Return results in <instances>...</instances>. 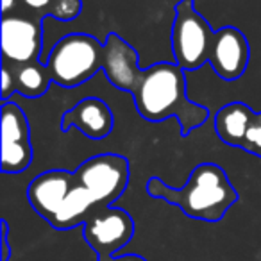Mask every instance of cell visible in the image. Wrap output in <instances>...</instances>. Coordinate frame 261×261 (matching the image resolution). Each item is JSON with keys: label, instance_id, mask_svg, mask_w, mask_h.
<instances>
[{"label": "cell", "instance_id": "cell-13", "mask_svg": "<svg viewBox=\"0 0 261 261\" xmlns=\"http://www.w3.org/2000/svg\"><path fill=\"white\" fill-rule=\"evenodd\" d=\"M254 111L243 102L227 104L215 116V130L225 145L242 149L247 129L252 122Z\"/></svg>", "mask_w": 261, "mask_h": 261}, {"label": "cell", "instance_id": "cell-3", "mask_svg": "<svg viewBox=\"0 0 261 261\" xmlns=\"http://www.w3.org/2000/svg\"><path fill=\"white\" fill-rule=\"evenodd\" d=\"M104 65V43L90 34L63 36L52 47L45 66L52 81L63 88H77L90 81Z\"/></svg>", "mask_w": 261, "mask_h": 261}, {"label": "cell", "instance_id": "cell-7", "mask_svg": "<svg viewBox=\"0 0 261 261\" xmlns=\"http://www.w3.org/2000/svg\"><path fill=\"white\" fill-rule=\"evenodd\" d=\"M43 29L41 18L4 15L2 18V63L15 66L31 65L41 59Z\"/></svg>", "mask_w": 261, "mask_h": 261}, {"label": "cell", "instance_id": "cell-18", "mask_svg": "<svg viewBox=\"0 0 261 261\" xmlns=\"http://www.w3.org/2000/svg\"><path fill=\"white\" fill-rule=\"evenodd\" d=\"M8 222L2 220V261H9L11 256V250H9V243H8Z\"/></svg>", "mask_w": 261, "mask_h": 261}, {"label": "cell", "instance_id": "cell-9", "mask_svg": "<svg viewBox=\"0 0 261 261\" xmlns=\"http://www.w3.org/2000/svg\"><path fill=\"white\" fill-rule=\"evenodd\" d=\"M250 59L247 36L236 27H222L215 33L210 63L215 73L224 81H236L245 73Z\"/></svg>", "mask_w": 261, "mask_h": 261}, {"label": "cell", "instance_id": "cell-15", "mask_svg": "<svg viewBox=\"0 0 261 261\" xmlns=\"http://www.w3.org/2000/svg\"><path fill=\"white\" fill-rule=\"evenodd\" d=\"M22 4L34 13L36 18L52 16L61 22L75 20L83 9L81 0H22Z\"/></svg>", "mask_w": 261, "mask_h": 261}, {"label": "cell", "instance_id": "cell-10", "mask_svg": "<svg viewBox=\"0 0 261 261\" xmlns=\"http://www.w3.org/2000/svg\"><path fill=\"white\" fill-rule=\"evenodd\" d=\"M102 72L106 73L111 86L133 93L140 79V73H142V68L138 65V52L127 41H123L118 34H108L104 41Z\"/></svg>", "mask_w": 261, "mask_h": 261}, {"label": "cell", "instance_id": "cell-16", "mask_svg": "<svg viewBox=\"0 0 261 261\" xmlns=\"http://www.w3.org/2000/svg\"><path fill=\"white\" fill-rule=\"evenodd\" d=\"M242 149L261 158V113H254L252 122H250L249 129H247Z\"/></svg>", "mask_w": 261, "mask_h": 261}, {"label": "cell", "instance_id": "cell-4", "mask_svg": "<svg viewBox=\"0 0 261 261\" xmlns=\"http://www.w3.org/2000/svg\"><path fill=\"white\" fill-rule=\"evenodd\" d=\"M172 25V52L174 63L185 72L199 70L210 63L215 33L200 13H197L193 0H181L175 6Z\"/></svg>", "mask_w": 261, "mask_h": 261}, {"label": "cell", "instance_id": "cell-1", "mask_svg": "<svg viewBox=\"0 0 261 261\" xmlns=\"http://www.w3.org/2000/svg\"><path fill=\"white\" fill-rule=\"evenodd\" d=\"M130 95L142 118L163 122L175 116L182 136H188L193 129L206 123L210 116L204 106L188 98L185 70L175 63H156L143 68Z\"/></svg>", "mask_w": 261, "mask_h": 261}, {"label": "cell", "instance_id": "cell-11", "mask_svg": "<svg viewBox=\"0 0 261 261\" xmlns=\"http://www.w3.org/2000/svg\"><path fill=\"white\" fill-rule=\"evenodd\" d=\"M73 172L68 170H47L36 175L27 188V199L41 218L50 224L59 213L70 185H72Z\"/></svg>", "mask_w": 261, "mask_h": 261}, {"label": "cell", "instance_id": "cell-2", "mask_svg": "<svg viewBox=\"0 0 261 261\" xmlns=\"http://www.w3.org/2000/svg\"><path fill=\"white\" fill-rule=\"evenodd\" d=\"M147 193L175 204L186 217L202 222H220L238 200V192L222 167L215 163L197 165L182 188H172L160 177H150Z\"/></svg>", "mask_w": 261, "mask_h": 261}, {"label": "cell", "instance_id": "cell-19", "mask_svg": "<svg viewBox=\"0 0 261 261\" xmlns=\"http://www.w3.org/2000/svg\"><path fill=\"white\" fill-rule=\"evenodd\" d=\"M108 261H147L140 254H125V256H116V257H108Z\"/></svg>", "mask_w": 261, "mask_h": 261}, {"label": "cell", "instance_id": "cell-14", "mask_svg": "<svg viewBox=\"0 0 261 261\" xmlns=\"http://www.w3.org/2000/svg\"><path fill=\"white\" fill-rule=\"evenodd\" d=\"M4 65V63H2ZM13 72L15 77V93L25 95L29 98H38L50 86V73L43 63H31V65L16 66Z\"/></svg>", "mask_w": 261, "mask_h": 261}, {"label": "cell", "instance_id": "cell-12", "mask_svg": "<svg viewBox=\"0 0 261 261\" xmlns=\"http://www.w3.org/2000/svg\"><path fill=\"white\" fill-rule=\"evenodd\" d=\"M113 125L115 118L111 108L98 97L83 98L73 108L66 109L61 118L63 133H68L72 127H75L90 140H102L109 136Z\"/></svg>", "mask_w": 261, "mask_h": 261}, {"label": "cell", "instance_id": "cell-17", "mask_svg": "<svg viewBox=\"0 0 261 261\" xmlns=\"http://www.w3.org/2000/svg\"><path fill=\"white\" fill-rule=\"evenodd\" d=\"M11 93H15V77L8 65H2V102L9 100Z\"/></svg>", "mask_w": 261, "mask_h": 261}, {"label": "cell", "instance_id": "cell-5", "mask_svg": "<svg viewBox=\"0 0 261 261\" xmlns=\"http://www.w3.org/2000/svg\"><path fill=\"white\" fill-rule=\"evenodd\" d=\"M73 174L91 193L97 207H109L129 185V161L118 154H100L83 161Z\"/></svg>", "mask_w": 261, "mask_h": 261}, {"label": "cell", "instance_id": "cell-20", "mask_svg": "<svg viewBox=\"0 0 261 261\" xmlns=\"http://www.w3.org/2000/svg\"><path fill=\"white\" fill-rule=\"evenodd\" d=\"M13 9H16V0H2V11H4V15H11Z\"/></svg>", "mask_w": 261, "mask_h": 261}, {"label": "cell", "instance_id": "cell-6", "mask_svg": "<svg viewBox=\"0 0 261 261\" xmlns=\"http://www.w3.org/2000/svg\"><path fill=\"white\" fill-rule=\"evenodd\" d=\"M135 234V222L122 207H102L83 225V236L100 259L116 256L129 245Z\"/></svg>", "mask_w": 261, "mask_h": 261}, {"label": "cell", "instance_id": "cell-8", "mask_svg": "<svg viewBox=\"0 0 261 261\" xmlns=\"http://www.w3.org/2000/svg\"><path fill=\"white\" fill-rule=\"evenodd\" d=\"M2 172L20 174L33 163L31 127L15 100L2 102Z\"/></svg>", "mask_w": 261, "mask_h": 261}]
</instances>
